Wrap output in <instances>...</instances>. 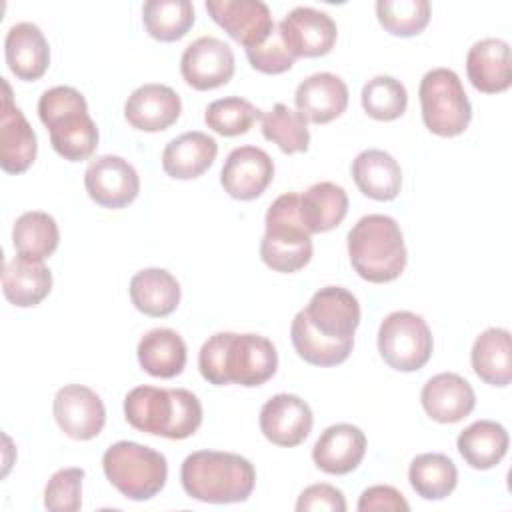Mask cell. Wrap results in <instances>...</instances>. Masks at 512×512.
Here are the masks:
<instances>
[{"label":"cell","mask_w":512,"mask_h":512,"mask_svg":"<svg viewBox=\"0 0 512 512\" xmlns=\"http://www.w3.org/2000/svg\"><path fill=\"white\" fill-rule=\"evenodd\" d=\"M198 368L202 378L214 386L240 384L254 388L276 374L278 352L260 334L218 332L202 344Z\"/></svg>","instance_id":"1"},{"label":"cell","mask_w":512,"mask_h":512,"mask_svg":"<svg viewBox=\"0 0 512 512\" xmlns=\"http://www.w3.org/2000/svg\"><path fill=\"white\" fill-rule=\"evenodd\" d=\"M126 422L146 434L184 440L202 424V404L186 388L136 386L124 398Z\"/></svg>","instance_id":"2"},{"label":"cell","mask_w":512,"mask_h":512,"mask_svg":"<svg viewBox=\"0 0 512 512\" xmlns=\"http://www.w3.org/2000/svg\"><path fill=\"white\" fill-rule=\"evenodd\" d=\"M180 482L184 492L200 502H244L254 490L256 470L252 462L240 454L198 450L184 458Z\"/></svg>","instance_id":"3"},{"label":"cell","mask_w":512,"mask_h":512,"mask_svg":"<svg viewBox=\"0 0 512 512\" xmlns=\"http://www.w3.org/2000/svg\"><path fill=\"white\" fill-rule=\"evenodd\" d=\"M348 256L360 278L374 284L396 280L408 260L398 222L386 214L362 216L348 232Z\"/></svg>","instance_id":"4"},{"label":"cell","mask_w":512,"mask_h":512,"mask_svg":"<svg viewBox=\"0 0 512 512\" xmlns=\"http://www.w3.org/2000/svg\"><path fill=\"white\" fill-rule=\"evenodd\" d=\"M40 122L50 132V144L64 160L80 162L94 154L98 128L88 114L84 96L72 86H54L38 100Z\"/></svg>","instance_id":"5"},{"label":"cell","mask_w":512,"mask_h":512,"mask_svg":"<svg viewBox=\"0 0 512 512\" xmlns=\"http://www.w3.org/2000/svg\"><path fill=\"white\" fill-rule=\"evenodd\" d=\"M266 232L260 242L262 262L284 274L302 270L312 258L310 232L300 214V194L278 196L264 218Z\"/></svg>","instance_id":"6"},{"label":"cell","mask_w":512,"mask_h":512,"mask_svg":"<svg viewBox=\"0 0 512 512\" xmlns=\"http://www.w3.org/2000/svg\"><path fill=\"white\" fill-rule=\"evenodd\" d=\"M102 468L108 482L122 496L138 502L156 496L168 478L164 454L128 440H120L106 448Z\"/></svg>","instance_id":"7"},{"label":"cell","mask_w":512,"mask_h":512,"mask_svg":"<svg viewBox=\"0 0 512 512\" xmlns=\"http://www.w3.org/2000/svg\"><path fill=\"white\" fill-rule=\"evenodd\" d=\"M424 126L444 138L462 134L472 118V106L458 74L450 68L426 72L418 88Z\"/></svg>","instance_id":"8"},{"label":"cell","mask_w":512,"mask_h":512,"mask_svg":"<svg viewBox=\"0 0 512 512\" xmlns=\"http://www.w3.org/2000/svg\"><path fill=\"white\" fill-rule=\"evenodd\" d=\"M432 348V332L426 320L414 312H390L378 328V352L398 372L420 370L430 360Z\"/></svg>","instance_id":"9"},{"label":"cell","mask_w":512,"mask_h":512,"mask_svg":"<svg viewBox=\"0 0 512 512\" xmlns=\"http://www.w3.org/2000/svg\"><path fill=\"white\" fill-rule=\"evenodd\" d=\"M308 324L328 340L354 342L360 324V304L356 296L342 286H324L304 308Z\"/></svg>","instance_id":"10"},{"label":"cell","mask_w":512,"mask_h":512,"mask_svg":"<svg viewBox=\"0 0 512 512\" xmlns=\"http://www.w3.org/2000/svg\"><path fill=\"white\" fill-rule=\"evenodd\" d=\"M84 186L98 206L118 210L136 200L140 192V178L128 160L104 154L88 164L84 172Z\"/></svg>","instance_id":"11"},{"label":"cell","mask_w":512,"mask_h":512,"mask_svg":"<svg viewBox=\"0 0 512 512\" xmlns=\"http://www.w3.org/2000/svg\"><path fill=\"white\" fill-rule=\"evenodd\" d=\"M278 30L294 58H318L336 44V22L322 10L296 6L278 24Z\"/></svg>","instance_id":"12"},{"label":"cell","mask_w":512,"mask_h":512,"mask_svg":"<svg viewBox=\"0 0 512 512\" xmlns=\"http://www.w3.org/2000/svg\"><path fill=\"white\" fill-rule=\"evenodd\" d=\"M180 72L194 90L218 88L234 76V52L226 42L202 36L182 52Z\"/></svg>","instance_id":"13"},{"label":"cell","mask_w":512,"mask_h":512,"mask_svg":"<svg viewBox=\"0 0 512 512\" xmlns=\"http://www.w3.org/2000/svg\"><path fill=\"white\" fill-rule=\"evenodd\" d=\"M54 418L60 430L74 440L98 436L106 422L100 396L82 384L62 386L54 396Z\"/></svg>","instance_id":"14"},{"label":"cell","mask_w":512,"mask_h":512,"mask_svg":"<svg viewBox=\"0 0 512 512\" xmlns=\"http://www.w3.org/2000/svg\"><path fill=\"white\" fill-rule=\"evenodd\" d=\"M206 10L244 48L264 42L276 28L270 8L260 0H208Z\"/></svg>","instance_id":"15"},{"label":"cell","mask_w":512,"mask_h":512,"mask_svg":"<svg viewBox=\"0 0 512 512\" xmlns=\"http://www.w3.org/2000/svg\"><path fill=\"white\" fill-rule=\"evenodd\" d=\"M274 178V162L270 154L256 146L234 148L222 170L220 184L228 196L236 200L258 198Z\"/></svg>","instance_id":"16"},{"label":"cell","mask_w":512,"mask_h":512,"mask_svg":"<svg viewBox=\"0 0 512 512\" xmlns=\"http://www.w3.org/2000/svg\"><path fill=\"white\" fill-rule=\"evenodd\" d=\"M260 430L276 446L292 448L302 444L314 424L310 406L294 394H276L260 410Z\"/></svg>","instance_id":"17"},{"label":"cell","mask_w":512,"mask_h":512,"mask_svg":"<svg viewBox=\"0 0 512 512\" xmlns=\"http://www.w3.org/2000/svg\"><path fill=\"white\" fill-rule=\"evenodd\" d=\"M2 114H0V166L8 174L26 172L38 152L36 134L22 110L12 102L8 82L2 78Z\"/></svg>","instance_id":"18"},{"label":"cell","mask_w":512,"mask_h":512,"mask_svg":"<svg viewBox=\"0 0 512 512\" xmlns=\"http://www.w3.org/2000/svg\"><path fill=\"white\" fill-rule=\"evenodd\" d=\"M294 104L306 122L328 124L346 110L348 86L332 72H316L298 84Z\"/></svg>","instance_id":"19"},{"label":"cell","mask_w":512,"mask_h":512,"mask_svg":"<svg viewBox=\"0 0 512 512\" xmlns=\"http://www.w3.org/2000/svg\"><path fill=\"white\" fill-rule=\"evenodd\" d=\"M180 112V96L170 86L156 82L136 88L124 104L128 124L142 132H160L170 128L180 118Z\"/></svg>","instance_id":"20"},{"label":"cell","mask_w":512,"mask_h":512,"mask_svg":"<svg viewBox=\"0 0 512 512\" xmlns=\"http://www.w3.org/2000/svg\"><path fill=\"white\" fill-rule=\"evenodd\" d=\"M420 402L424 412L440 422L454 424L466 418L476 404V394L462 376L454 372H442L432 376L420 392Z\"/></svg>","instance_id":"21"},{"label":"cell","mask_w":512,"mask_h":512,"mask_svg":"<svg viewBox=\"0 0 512 512\" xmlns=\"http://www.w3.org/2000/svg\"><path fill=\"white\" fill-rule=\"evenodd\" d=\"M366 454V436L354 424H332L328 426L312 448L314 464L334 476L356 470Z\"/></svg>","instance_id":"22"},{"label":"cell","mask_w":512,"mask_h":512,"mask_svg":"<svg viewBox=\"0 0 512 512\" xmlns=\"http://www.w3.org/2000/svg\"><path fill=\"white\" fill-rule=\"evenodd\" d=\"M470 84L484 94H498L512 84L510 46L500 38L478 40L466 56Z\"/></svg>","instance_id":"23"},{"label":"cell","mask_w":512,"mask_h":512,"mask_svg":"<svg viewBox=\"0 0 512 512\" xmlns=\"http://www.w3.org/2000/svg\"><path fill=\"white\" fill-rule=\"evenodd\" d=\"M4 54L10 72L28 82L42 78L50 64L48 40L32 22H18L6 32Z\"/></svg>","instance_id":"24"},{"label":"cell","mask_w":512,"mask_h":512,"mask_svg":"<svg viewBox=\"0 0 512 512\" xmlns=\"http://www.w3.org/2000/svg\"><path fill=\"white\" fill-rule=\"evenodd\" d=\"M218 144L204 132H184L170 140L162 152V168L170 178L192 180L202 176L216 160Z\"/></svg>","instance_id":"25"},{"label":"cell","mask_w":512,"mask_h":512,"mask_svg":"<svg viewBox=\"0 0 512 512\" xmlns=\"http://www.w3.org/2000/svg\"><path fill=\"white\" fill-rule=\"evenodd\" d=\"M352 178L358 190L380 202L394 200L400 194L402 170L400 164L384 150H362L352 162Z\"/></svg>","instance_id":"26"},{"label":"cell","mask_w":512,"mask_h":512,"mask_svg":"<svg viewBox=\"0 0 512 512\" xmlns=\"http://www.w3.org/2000/svg\"><path fill=\"white\" fill-rule=\"evenodd\" d=\"M52 290V272L44 262L16 256L2 270V292L18 308L40 304Z\"/></svg>","instance_id":"27"},{"label":"cell","mask_w":512,"mask_h":512,"mask_svg":"<svg viewBox=\"0 0 512 512\" xmlns=\"http://www.w3.org/2000/svg\"><path fill=\"white\" fill-rule=\"evenodd\" d=\"M130 300L142 314L164 318L178 308L180 284L168 270L146 268L132 276Z\"/></svg>","instance_id":"28"},{"label":"cell","mask_w":512,"mask_h":512,"mask_svg":"<svg viewBox=\"0 0 512 512\" xmlns=\"http://www.w3.org/2000/svg\"><path fill=\"white\" fill-rule=\"evenodd\" d=\"M138 362L154 378H174L186 366V344L170 328H154L138 342Z\"/></svg>","instance_id":"29"},{"label":"cell","mask_w":512,"mask_h":512,"mask_svg":"<svg viewBox=\"0 0 512 512\" xmlns=\"http://www.w3.org/2000/svg\"><path fill=\"white\" fill-rule=\"evenodd\" d=\"M476 376L490 386H508L512 380V348L506 328L484 330L470 352Z\"/></svg>","instance_id":"30"},{"label":"cell","mask_w":512,"mask_h":512,"mask_svg":"<svg viewBox=\"0 0 512 512\" xmlns=\"http://www.w3.org/2000/svg\"><path fill=\"white\" fill-rule=\"evenodd\" d=\"M508 432L494 420H476L456 440L464 462L476 470L494 468L508 452Z\"/></svg>","instance_id":"31"},{"label":"cell","mask_w":512,"mask_h":512,"mask_svg":"<svg viewBox=\"0 0 512 512\" xmlns=\"http://www.w3.org/2000/svg\"><path fill=\"white\" fill-rule=\"evenodd\" d=\"M348 212V194L334 182H316L300 194V214L310 234L336 228Z\"/></svg>","instance_id":"32"},{"label":"cell","mask_w":512,"mask_h":512,"mask_svg":"<svg viewBox=\"0 0 512 512\" xmlns=\"http://www.w3.org/2000/svg\"><path fill=\"white\" fill-rule=\"evenodd\" d=\"M12 242L18 256L44 262L58 248V242H60L58 224L46 212H40V210L24 212L14 222Z\"/></svg>","instance_id":"33"},{"label":"cell","mask_w":512,"mask_h":512,"mask_svg":"<svg viewBox=\"0 0 512 512\" xmlns=\"http://www.w3.org/2000/svg\"><path fill=\"white\" fill-rule=\"evenodd\" d=\"M408 480L412 490L424 500H442L454 492L458 470L446 454L424 452L412 460Z\"/></svg>","instance_id":"34"},{"label":"cell","mask_w":512,"mask_h":512,"mask_svg":"<svg viewBox=\"0 0 512 512\" xmlns=\"http://www.w3.org/2000/svg\"><path fill=\"white\" fill-rule=\"evenodd\" d=\"M146 32L160 42H176L194 24V6L188 0H148L142 6Z\"/></svg>","instance_id":"35"},{"label":"cell","mask_w":512,"mask_h":512,"mask_svg":"<svg viewBox=\"0 0 512 512\" xmlns=\"http://www.w3.org/2000/svg\"><path fill=\"white\" fill-rule=\"evenodd\" d=\"M290 338L298 356L312 366H336L342 364L350 352L354 342H336L318 334L306 320L304 310H300L290 326Z\"/></svg>","instance_id":"36"},{"label":"cell","mask_w":512,"mask_h":512,"mask_svg":"<svg viewBox=\"0 0 512 512\" xmlns=\"http://www.w3.org/2000/svg\"><path fill=\"white\" fill-rule=\"evenodd\" d=\"M262 136L274 142L284 154L306 152L310 144V132L306 120L290 110L286 104H274L262 116Z\"/></svg>","instance_id":"37"},{"label":"cell","mask_w":512,"mask_h":512,"mask_svg":"<svg viewBox=\"0 0 512 512\" xmlns=\"http://www.w3.org/2000/svg\"><path fill=\"white\" fill-rule=\"evenodd\" d=\"M406 106V88L394 76H374L362 88V108L374 120H396L406 112Z\"/></svg>","instance_id":"38"},{"label":"cell","mask_w":512,"mask_h":512,"mask_svg":"<svg viewBox=\"0 0 512 512\" xmlns=\"http://www.w3.org/2000/svg\"><path fill=\"white\" fill-rule=\"evenodd\" d=\"M376 16L380 26L394 36H416L430 20L428 0H378Z\"/></svg>","instance_id":"39"},{"label":"cell","mask_w":512,"mask_h":512,"mask_svg":"<svg viewBox=\"0 0 512 512\" xmlns=\"http://www.w3.org/2000/svg\"><path fill=\"white\" fill-rule=\"evenodd\" d=\"M260 116L262 112L250 100L240 96H228L208 104L204 112V122L220 136H240L246 134Z\"/></svg>","instance_id":"40"},{"label":"cell","mask_w":512,"mask_h":512,"mask_svg":"<svg viewBox=\"0 0 512 512\" xmlns=\"http://www.w3.org/2000/svg\"><path fill=\"white\" fill-rule=\"evenodd\" d=\"M82 468L54 472L44 488V506L52 512H76L82 506Z\"/></svg>","instance_id":"41"},{"label":"cell","mask_w":512,"mask_h":512,"mask_svg":"<svg viewBox=\"0 0 512 512\" xmlns=\"http://www.w3.org/2000/svg\"><path fill=\"white\" fill-rule=\"evenodd\" d=\"M246 56L250 66L262 74H282L290 70L296 60L294 54L288 50L278 26L270 32V36L264 42L246 48Z\"/></svg>","instance_id":"42"},{"label":"cell","mask_w":512,"mask_h":512,"mask_svg":"<svg viewBox=\"0 0 512 512\" xmlns=\"http://www.w3.org/2000/svg\"><path fill=\"white\" fill-rule=\"evenodd\" d=\"M298 512H312V510H328V512H344L346 500L342 490L332 484H312L304 488L296 502Z\"/></svg>","instance_id":"43"},{"label":"cell","mask_w":512,"mask_h":512,"mask_svg":"<svg viewBox=\"0 0 512 512\" xmlns=\"http://www.w3.org/2000/svg\"><path fill=\"white\" fill-rule=\"evenodd\" d=\"M360 512H376V510H390V512H400V510H410L408 502L404 500V496L386 484H378V486H370L362 492L358 506Z\"/></svg>","instance_id":"44"}]
</instances>
